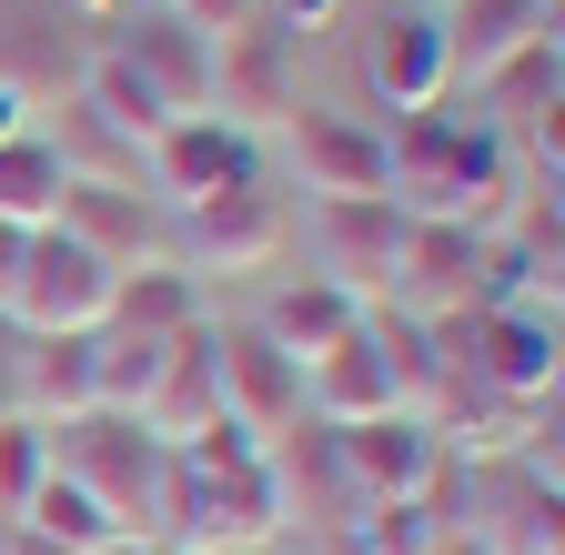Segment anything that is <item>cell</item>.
Returning <instances> with one entry per match:
<instances>
[{
    "mask_svg": "<svg viewBox=\"0 0 565 555\" xmlns=\"http://www.w3.org/2000/svg\"><path fill=\"white\" fill-rule=\"evenodd\" d=\"M484 92H494V111H505L525 142L545 152V182H555V92H565V61H555V31H535L525 51H505L484 72Z\"/></svg>",
    "mask_w": 565,
    "mask_h": 555,
    "instance_id": "obj_18",
    "label": "cell"
},
{
    "mask_svg": "<svg viewBox=\"0 0 565 555\" xmlns=\"http://www.w3.org/2000/svg\"><path fill=\"white\" fill-rule=\"evenodd\" d=\"M0 414H21V323L0 333Z\"/></svg>",
    "mask_w": 565,
    "mask_h": 555,
    "instance_id": "obj_26",
    "label": "cell"
},
{
    "mask_svg": "<svg viewBox=\"0 0 565 555\" xmlns=\"http://www.w3.org/2000/svg\"><path fill=\"white\" fill-rule=\"evenodd\" d=\"M364 82H374V102L404 121V111H435L445 92H455V61H445V21L435 11H394V21H374V41H364Z\"/></svg>",
    "mask_w": 565,
    "mask_h": 555,
    "instance_id": "obj_12",
    "label": "cell"
},
{
    "mask_svg": "<svg viewBox=\"0 0 565 555\" xmlns=\"http://www.w3.org/2000/svg\"><path fill=\"white\" fill-rule=\"evenodd\" d=\"M414 213L394 192H323L313 202V243H323V284H343L353 303L394 293V263H404Z\"/></svg>",
    "mask_w": 565,
    "mask_h": 555,
    "instance_id": "obj_5",
    "label": "cell"
},
{
    "mask_svg": "<svg viewBox=\"0 0 565 555\" xmlns=\"http://www.w3.org/2000/svg\"><path fill=\"white\" fill-rule=\"evenodd\" d=\"M51 465L71 484H92V495L121 515V535H152L162 515V474H172V445L141 425V414H111V404H82V414H51ZM162 545V535H152Z\"/></svg>",
    "mask_w": 565,
    "mask_h": 555,
    "instance_id": "obj_2",
    "label": "cell"
},
{
    "mask_svg": "<svg viewBox=\"0 0 565 555\" xmlns=\"http://www.w3.org/2000/svg\"><path fill=\"white\" fill-rule=\"evenodd\" d=\"M445 61H455V82H484L505 51H525L535 31H555V0H445Z\"/></svg>",
    "mask_w": 565,
    "mask_h": 555,
    "instance_id": "obj_15",
    "label": "cell"
},
{
    "mask_svg": "<svg viewBox=\"0 0 565 555\" xmlns=\"http://www.w3.org/2000/svg\"><path fill=\"white\" fill-rule=\"evenodd\" d=\"M71 11H121V0H71Z\"/></svg>",
    "mask_w": 565,
    "mask_h": 555,
    "instance_id": "obj_30",
    "label": "cell"
},
{
    "mask_svg": "<svg viewBox=\"0 0 565 555\" xmlns=\"http://www.w3.org/2000/svg\"><path fill=\"white\" fill-rule=\"evenodd\" d=\"M61 182H71V152L41 142V131H11V142H0V223H51Z\"/></svg>",
    "mask_w": 565,
    "mask_h": 555,
    "instance_id": "obj_21",
    "label": "cell"
},
{
    "mask_svg": "<svg viewBox=\"0 0 565 555\" xmlns=\"http://www.w3.org/2000/svg\"><path fill=\"white\" fill-rule=\"evenodd\" d=\"M445 545V525L424 515V495H384V505H364V555H435Z\"/></svg>",
    "mask_w": 565,
    "mask_h": 555,
    "instance_id": "obj_24",
    "label": "cell"
},
{
    "mask_svg": "<svg viewBox=\"0 0 565 555\" xmlns=\"http://www.w3.org/2000/svg\"><path fill=\"white\" fill-rule=\"evenodd\" d=\"M394 293H404V313H414V323L484 303V233H465V223H424V213H414L404 263H394Z\"/></svg>",
    "mask_w": 565,
    "mask_h": 555,
    "instance_id": "obj_13",
    "label": "cell"
},
{
    "mask_svg": "<svg viewBox=\"0 0 565 555\" xmlns=\"http://www.w3.org/2000/svg\"><path fill=\"white\" fill-rule=\"evenodd\" d=\"M212 414H223V374H212V333L192 323V333H172V354H162V374H152L141 425H152L162 445H192Z\"/></svg>",
    "mask_w": 565,
    "mask_h": 555,
    "instance_id": "obj_17",
    "label": "cell"
},
{
    "mask_svg": "<svg viewBox=\"0 0 565 555\" xmlns=\"http://www.w3.org/2000/svg\"><path fill=\"white\" fill-rule=\"evenodd\" d=\"M0 555H51V545H31V535H21L11 515H0Z\"/></svg>",
    "mask_w": 565,
    "mask_h": 555,
    "instance_id": "obj_29",
    "label": "cell"
},
{
    "mask_svg": "<svg viewBox=\"0 0 565 555\" xmlns=\"http://www.w3.org/2000/svg\"><path fill=\"white\" fill-rule=\"evenodd\" d=\"M111 293H121V273L82 243V233H61V223H31L21 243V284H11V313L21 333H92L111 323Z\"/></svg>",
    "mask_w": 565,
    "mask_h": 555,
    "instance_id": "obj_3",
    "label": "cell"
},
{
    "mask_svg": "<svg viewBox=\"0 0 565 555\" xmlns=\"http://www.w3.org/2000/svg\"><path fill=\"white\" fill-rule=\"evenodd\" d=\"M404 384H394V354L374 333V303L353 313L343 343H323V354L303 364V414H323V425H364V414H394Z\"/></svg>",
    "mask_w": 565,
    "mask_h": 555,
    "instance_id": "obj_10",
    "label": "cell"
},
{
    "mask_svg": "<svg viewBox=\"0 0 565 555\" xmlns=\"http://www.w3.org/2000/svg\"><path fill=\"white\" fill-rule=\"evenodd\" d=\"M11 131H31V82L0 72V142H11Z\"/></svg>",
    "mask_w": 565,
    "mask_h": 555,
    "instance_id": "obj_27",
    "label": "cell"
},
{
    "mask_svg": "<svg viewBox=\"0 0 565 555\" xmlns=\"http://www.w3.org/2000/svg\"><path fill=\"white\" fill-rule=\"evenodd\" d=\"M152 172H162L172 202H202V192L263 182V142H253L243 121H223V111H172V121L152 131Z\"/></svg>",
    "mask_w": 565,
    "mask_h": 555,
    "instance_id": "obj_8",
    "label": "cell"
},
{
    "mask_svg": "<svg viewBox=\"0 0 565 555\" xmlns=\"http://www.w3.org/2000/svg\"><path fill=\"white\" fill-rule=\"evenodd\" d=\"M212 102H223V121H282L294 111V82H282V31H233V41H212Z\"/></svg>",
    "mask_w": 565,
    "mask_h": 555,
    "instance_id": "obj_16",
    "label": "cell"
},
{
    "mask_svg": "<svg viewBox=\"0 0 565 555\" xmlns=\"http://www.w3.org/2000/svg\"><path fill=\"white\" fill-rule=\"evenodd\" d=\"M435 11H445V0H435Z\"/></svg>",
    "mask_w": 565,
    "mask_h": 555,
    "instance_id": "obj_31",
    "label": "cell"
},
{
    "mask_svg": "<svg viewBox=\"0 0 565 555\" xmlns=\"http://www.w3.org/2000/svg\"><path fill=\"white\" fill-rule=\"evenodd\" d=\"M111 323H141V333H192V323H202V293H192V273H182V263H141V273H121Z\"/></svg>",
    "mask_w": 565,
    "mask_h": 555,
    "instance_id": "obj_22",
    "label": "cell"
},
{
    "mask_svg": "<svg viewBox=\"0 0 565 555\" xmlns=\"http://www.w3.org/2000/svg\"><path fill=\"white\" fill-rule=\"evenodd\" d=\"M353 313H364V303H353L343 284H323V273H303V284H282V293L263 303V333H273V343H282L294 364H313L323 343H343V333H353Z\"/></svg>",
    "mask_w": 565,
    "mask_h": 555,
    "instance_id": "obj_20",
    "label": "cell"
},
{
    "mask_svg": "<svg viewBox=\"0 0 565 555\" xmlns=\"http://www.w3.org/2000/svg\"><path fill=\"white\" fill-rule=\"evenodd\" d=\"M21 243H31V223H0V303H11V284H21Z\"/></svg>",
    "mask_w": 565,
    "mask_h": 555,
    "instance_id": "obj_28",
    "label": "cell"
},
{
    "mask_svg": "<svg viewBox=\"0 0 565 555\" xmlns=\"http://www.w3.org/2000/svg\"><path fill=\"white\" fill-rule=\"evenodd\" d=\"M31 545H51V555H102V545H121V515L92 495V484H71L61 465L31 484V495H21V515H11Z\"/></svg>",
    "mask_w": 565,
    "mask_h": 555,
    "instance_id": "obj_19",
    "label": "cell"
},
{
    "mask_svg": "<svg viewBox=\"0 0 565 555\" xmlns=\"http://www.w3.org/2000/svg\"><path fill=\"white\" fill-rule=\"evenodd\" d=\"M172 11H182L202 41H233V31H253V21H263V0H172Z\"/></svg>",
    "mask_w": 565,
    "mask_h": 555,
    "instance_id": "obj_25",
    "label": "cell"
},
{
    "mask_svg": "<svg viewBox=\"0 0 565 555\" xmlns=\"http://www.w3.org/2000/svg\"><path fill=\"white\" fill-rule=\"evenodd\" d=\"M111 61H121V72L152 92L162 111H212V41H202L182 11H141Z\"/></svg>",
    "mask_w": 565,
    "mask_h": 555,
    "instance_id": "obj_14",
    "label": "cell"
},
{
    "mask_svg": "<svg viewBox=\"0 0 565 555\" xmlns=\"http://www.w3.org/2000/svg\"><path fill=\"white\" fill-rule=\"evenodd\" d=\"M51 223H61V233H82V243H92L111 273H141V263H162V243H172L162 202H141V192H131V182H111V172H71Z\"/></svg>",
    "mask_w": 565,
    "mask_h": 555,
    "instance_id": "obj_7",
    "label": "cell"
},
{
    "mask_svg": "<svg viewBox=\"0 0 565 555\" xmlns=\"http://www.w3.org/2000/svg\"><path fill=\"white\" fill-rule=\"evenodd\" d=\"M282 142H294V172H303L313 202L323 192H384V121L294 102V111H282Z\"/></svg>",
    "mask_w": 565,
    "mask_h": 555,
    "instance_id": "obj_11",
    "label": "cell"
},
{
    "mask_svg": "<svg viewBox=\"0 0 565 555\" xmlns=\"http://www.w3.org/2000/svg\"><path fill=\"white\" fill-rule=\"evenodd\" d=\"M384 192L424 223H465V213H494L505 202V152H494V131L465 121V111H404L384 131Z\"/></svg>",
    "mask_w": 565,
    "mask_h": 555,
    "instance_id": "obj_1",
    "label": "cell"
},
{
    "mask_svg": "<svg viewBox=\"0 0 565 555\" xmlns=\"http://www.w3.org/2000/svg\"><path fill=\"white\" fill-rule=\"evenodd\" d=\"M445 425H424V414H364V425H333V465H343V484L364 505H384V495H424V484L445 474Z\"/></svg>",
    "mask_w": 565,
    "mask_h": 555,
    "instance_id": "obj_6",
    "label": "cell"
},
{
    "mask_svg": "<svg viewBox=\"0 0 565 555\" xmlns=\"http://www.w3.org/2000/svg\"><path fill=\"white\" fill-rule=\"evenodd\" d=\"M212 374H223V414L253 435H282V425H303V364L282 354V343L263 323L243 333H212Z\"/></svg>",
    "mask_w": 565,
    "mask_h": 555,
    "instance_id": "obj_9",
    "label": "cell"
},
{
    "mask_svg": "<svg viewBox=\"0 0 565 555\" xmlns=\"http://www.w3.org/2000/svg\"><path fill=\"white\" fill-rule=\"evenodd\" d=\"M182 213V273H263L282 243H294V213H282L273 182H233V192H202V202H172Z\"/></svg>",
    "mask_w": 565,
    "mask_h": 555,
    "instance_id": "obj_4",
    "label": "cell"
},
{
    "mask_svg": "<svg viewBox=\"0 0 565 555\" xmlns=\"http://www.w3.org/2000/svg\"><path fill=\"white\" fill-rule=\"evenodd\" d=\"M51 474V425L41 414H0V515H21V495Z\"/></svg>",
    "mask_w": 565,
    "mask_h": 555,
    "instance_id": "obj_23",
    "label": "cell"
}]
</instances>
